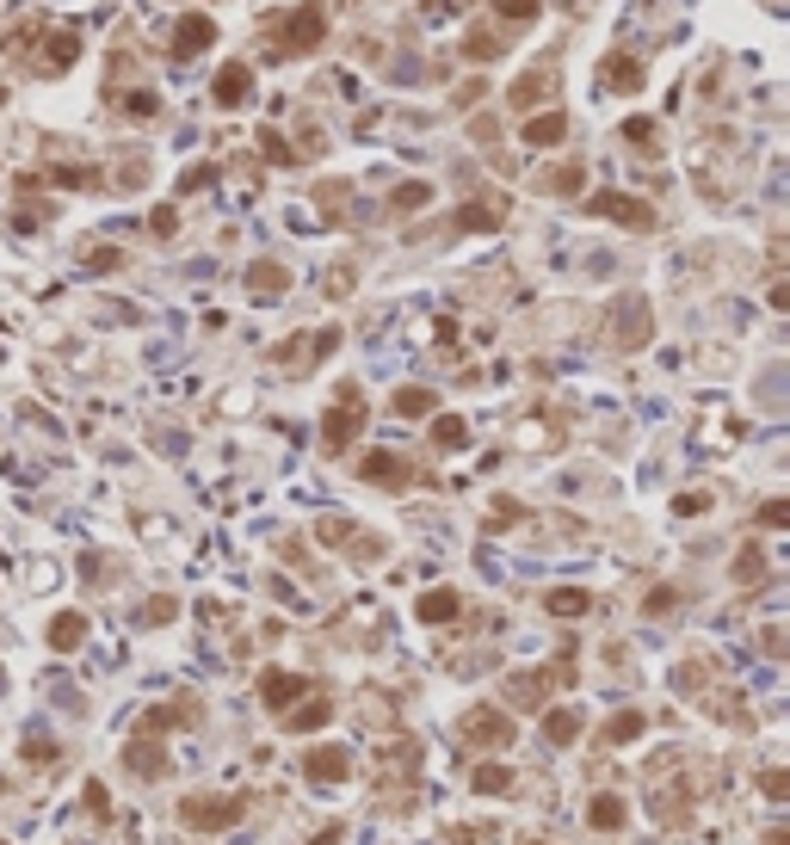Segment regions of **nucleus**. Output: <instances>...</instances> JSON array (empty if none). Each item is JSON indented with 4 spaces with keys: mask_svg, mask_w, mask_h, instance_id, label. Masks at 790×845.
I'll return each mask as SVG.
<instances>
[{
    "mask_svg": "<svg viewBox=\"0 0 790 845\" xmlns=\"http://www.w3.org/2000/svg\"><path fill=\"white\" fill-rule=\"evenodd\" d=\"M87 266H93V272H112V266H118V247H93Z\"/></svg>",
    "mask_w": 790,
    "mask_h": 845,
    "instance_id": "39",
    "label": "nucleus"
},
{
    "mask_svg": "<svg viewBox=\"0 0 790 845\" xmlns=\"http://www.w3.org/2000/svg\"><path fill=\"white\" fill-rule=\"evenodd\" d=\"M167 617H173V605H167V599H155L149 611H142V623H167Z\"/></svg>",
    "mask_w": 790,
    "mask_h": 845,
    "instance_id": "41",
    "label": "nucleus"
},
{
    "mask_svg": "<svg viewBox=\"0 0 790 845\" xmlns=\"http://www.w3.org/2000/svg\"><path fill=\"white\" fill-rule=\"evenodd\" d=\"M247 93H254V68H247V62H229L223 75H217V105H241Z\"/></svg>",
    "mask_w": 790,
    "mask_h": 845,
    "instance_id": "11",
    "label": "nucleus"
},
{
    "mask_svg": "<svg viewBox=\"0 0 790 845\" xmlns=\"http://www.w3.org/2000/svg\"><path fill=\"white\" fill-rule=\"evenodd\" d=\"M315 845H340V827H328V833H321V839H315Z\"/></svg>",
    "mask_w": 790,
    "mask_h": 845,
    "instance_id": "42",
    "label": "nucleus"
},
{
    "mask_svg": "<svg viewBox=\"0 0 790 845\" xmlns=\"http://www.w3.org/2000/svg\"><path fill=\"white\" fill-rule=\"evenodd\" d=\"M642 728H649V716H642V710H618L612 722H605V741H636Z\"/></svg>",
    "mask_w": 790,
    "mask_h": 845,
    "instance_id": "24",
    "label": "nucleus"
},
{
    "mask_svg": "<svg viewBox=\"0 0 790 845\" xmlns=\"http://www.w3.org/2000/svg\"><path fill=\"white\" fill-rule=\"evenodd\" d=\"M612 321H618V346H624V352L655 334V315H649V303H642V297H624V303L612 309Z\"/></svg>",
    "mask_w": 790,
    "mask_h": 845,
    "instance_id": "6",
    "label": "nucleus"
},
{
    "mask_svg": "<svg viewBox=\"0 0 790 845\" xmlns=\"http://www.w3.org/2000/svg\"><path fill=\"white\" fill-rule=\"evenodd\" d=\"M624 821H630V808H624L618 796H593V802H587V827H599V833H618Z\"/></svg>",
    "mask_w": 790,
    "mask_h": 845,
    "instance_id": "13",
    "label": "nucleus"
},
{
    "mask_svg": "<svg viewBox=\"0 0 790 845\" xmlns=\"http://www.w3.org/2000/svg\"><path fill=\"white\" fill-rule=\"evenodd\" d=\"M179 815H186V827H198V833H223V827L241 821V796H192Z\"/></svg>",
    "mask_w": 790,
    "mask_h": 845,
    "instance_id": "3",
    "label": "nucleus"
},
{
    "mask_svg": "<svg viewBox=\"0 0 790 845\" xmlns=\"http://www.w3.org/2000/svg\"><path fill=\"white\" fill-rule=\"evenodd\" d=\"M433 445H439V451H463V445H470V426H463L457 414H439V420H433Z\"/></svg>",
    "mask_w": 790,
    "mask_h": 845,
    "instance_id": "21",
    "label": "nucleus"
},
{
    "mask_svg": "<svg viewBox=\"0 0 790 845\" xmlns=\"http://www.w3.org/2000/svg\"><path fill=\"white\" fill-rule=\"evenodd\" d=\"M389 408L402 414V420H420V414H433V408H439V395H433V389H395Z\"/></svg>",
    "mask_w": 790,
    "mask_h": 845,
    "instance_id": "20",
    "label": "nucleus"
},
{
    "mask_svg": "<svg viewBox=\"0 0 790 845\" xmlns=\"http://www.w3.org/2000/svg\"><path fill=\"white\" fill-rule=\"evenodd\" d=\"M766 574V556H760V549H741V556H735V580H760Z\"/></svg>",
    "mask_w": 790,
    "mask_h": 845,
    "instance_id": "33",
    "label": "nucleus"
},
{
    "mask_svg": "<svg viewBox=\"0 0 790 845\" xmlns=\"http://www.w3.org/2000/svg\"><path fill=\"white\" fill-rule=\"evenodd\" d=\"M544 734H550L556 747H568L574 734H581V710H550V716H544Z\"/></svg>",
    "mask_w": 790,
    "mask_h": 845,
    "instance_id": "23",
    "label": "nucleus"
},
{
    "mask_svg": "<svg viewBox=\"0 0 790 845\" xmlns=\"http://www.w3.org/2000/svg\"><path fill=\"white\" fill-rule=\"evenodd\" d=\"M75 56H81V44H75V38H68V31H62V38H56V44L44 50V68H68Z\"/></svg>",
    "mask_w": 790,
    "mask_h": 845,
    "instance_id": "30",
    "label": "nucleus"
},
{
    "mask_svg": "<svg viewBox=\"0 0 790 845\" xmlns=\"http://www.w3.org/2000/svg\"><path fill=\"white\" fill-rule=\"evenodd\" d=\"M470 784H476V796H500V790L513 784V771H507V765H476Z\"/></svg>",
    "mask_w": 790,
    "mask_h": 845,
    "instance_id": "27",
    "label": "nucleus"
},
{
    "mask_svg": "<svg viewBox=\"0 0 790 845\" xmlns=\"http://www.w3.org/2000/svg\"><path fill=\"white\" fill-rule=\"evenodd\" d=\"M358 469H365V482H377V488H408V482H414V469L395 457V451H371Z\"/></svg>",
    "mask_w": 790,
    "mask_h": 845,
    "instance_id": "8",
    "label": "nucleus"
},
{
    "mask_svg": "<svg viewBox=\"0 0 790 845\" xmlns=\"http://www.w3.org/2000/svg\"><path fill=\"white\" fill-rule=\"evenodd\" d=\"M358 426H365V395H358L352 383L340 389V401L328 408V420H321V445L328 451H346L352 438H358Z\"/></svg>",
    "mask_w": 790,
    "mask_h": 845,
    "instance_id": "2",
    "label": "nucleus"
},
{
    "mask_svg": "<svg viewBox=\"0 0 790 845\" xmlns=\"http://www.w3.org/2000/svg\"><path fill=\"white\" fill-rule=\"evenodd\" d=\"M260 697H266L272 710H284V697H297V679H291V673H266V679H260Z\"/></svg>",
    "mask_w": 790,
    "mask_h": 845,
    "instance_id": "28",
    "label": "nucleus"
},
{
    "mask_svg": "<svg viewBox=\"0 0 790 845\" xmlns=\"http://www.w3.org/2000/svg\"><path fill=\"white\" fill-rule=\"evenodd\" d=\"M321 38H328V13L309 0V7L278 19V38L272 44H278V56H309V50H321Z\"/></svg>",
    "mask_w": 790,
    "mask_h": 845,
    "instance_id": "1",
    "label": "nucleus"
},
{
    "mask_svg": "<svg viewBox=\"0 0 790 845\" xmlns=\"http://www.w3.org/2000/svg\"><path fill=\"white\" fill-rule=\"evenodd\" d=\"M303 771L315 784H340L346 771H352V753L346 747H315V753H303Z\"/></svg>",
    "mask_w": 790,
    "mask_h": 845,
    "instance_id": "9",
    "label": "nucleus"
},
{
    "mask_svg": "<svg viewBox=\"0 0 790 845\" xmlns=\"http://www.w3.org/2000/svg\"><path fill=\"white\" fill-rule=\"evenodd\" d=\"M457 605H463V599L451 593V586H433V593H420V617H426V623H451Z\"/></svg>",
    "mask_w": 790,
    "mask_h": 845,
    "instance_id": "18",
    "label": "nucleus"
},
{
    "mask_svg": "<svg viewBox=\"0 0 790 845\" xmlns=\"http://www.w3.org/2000/svg\"><path fill=\"white\" fill-rule=\"evenodd\" d=\"M210 44H217V19H210V13H186V19H179L173 56H198V50H210Z\"/></svg>",
    "mask_w": 790,
    "mask_h": 845,
    "instance_id": "7",
    "label": "nucleus"
},
{
    "mask_svg": "<svg viewBox=\"0 0 790 845\" xmlns=\"http://www.w3.org/2000/svg\"><path fill=\"white\" fill-rule=\"evenodd\" d=\"M537 7H544V0H494V13H500V19H531Z\"/></svg>",
    "mask_w": 790,
    "mask_h": 845,
    "instance_id": "34",
    "label": "nucleus"
},
{
    "mask_svg": "<svg viewBox=\"0 0 790 845\" xmlns=\"http://www.w3.org/2000/svg\"><path fill=\"white\" fill-rule=\"evenodd\" d=\"M81 636H87V617H81V611H62V617L50 623V648H62V654L81 648Z\"/></svg>",
    "mask_w": 790,
    "mask_h": 845,
    "instance_id": "19",
    "label": "nucleus"
},
{
    "mask_svg": "<svg viewBox=\"0 0 790 845\" xmlns=\"http://www.w3.org/2000/svg\"><path fill=\"white\" fill-rule=\"evenodd\" d=\"M247 284H254V290H284V284H291V272L272 266V260H260L254 272H247Z\"/></svg>",
    "mask_w": 790,
    "mask_h": 845,
    "instance_id": "29",
    "label": "nucleus"
},
{
    "mask_svg": "<svg viewBox=\"0 0 790 845\" xmlns=\"http://www.w3.org/2000/svg\"><path fill=\"white\" fill-rule=\"evenodd\" d=\"M544 691H550V679H544V673H519V679L507 685V697H513L519 710H537V697H544Z\"/></svg>",
    "mask_w": 790,
    "mask_h": 845,
    "instance_id": "22",
    "label": "nucleus"
},
{
    "mask_svg": "<svg viewBox=\"0 0 790 845\" xmlns=\"http://www.w3.org/2000/svg\"><path fill=\"white\" fill-rule=\"evenodd\" d=\"M124 765L136 771V778H161V771H167V759H161V747H155V741H130Z\"/></svg>",
    "mask_w": 790,
    "mask_h": 845,
    "instance_id": "16",
    "label": "nucleus"
},
{
    "mask_svg": "<svg viewBox=\"0 0 790 845\" xmlns=\"http://www.w3.org/2000/svg\"><path fill=\"white\" fill-rule=\"evenodd\" d=\"M593 605V593H581V586H556V593H544V611L550 617H581Z\"/></svg>",
    "mask_w": 790,
    "mask_h": 845,
    "instance_id": "17",
    "label": "nucleus"
},
{
    "mask_svg": "<svg viewBox=\"0 0 790 845\" xmlns=\"http://www.w3.org/2000/svg\"><path fill=\"white\" fill-rule=\"evenodd\" d=\"M124 105H130V118H155V112H161V99H155V93H130Z\"/></svg>",
    "mask_w": 790,
    "mask_h": 845,
    "instance_id": "35",
    "label": "nucleus"
},
{
    "mask_svg": "<svg viewBox=\"0 0 790 845\" xmlns=\"http://www.w3.org/2000/svg\"><path fill=\"white\" fill-rule=\"evenodd\" d=\"M260 142H266V155H272V161H291V149H284V136H278V130H266Z\"/></svg>",
    "mask_w": 790,
    "mask_h": 845,
    "instance_id": "40",
    "label": "nucleus"
},
{
    "mask_svg": "<svg viewBox=\"0 0 790 845\" xmlns=\"http://www.w3.org/2000/svg\"><path fill=\"white\" fill-rule=\"evenodd\" d=\"M550 81H556L550 68H525V75L513 81V105H519V112H531V105H537V99L550 93Z\"/></svg>",
    "mask_w": 790,
    "mask_h": 845,
    "instance_id": "14",
    "label": "nucleus"
},
{
    "mask_svg": "<svg viewBox=\"0 0 790 845\" xmlns=\"http://www.w3.org/2000/svg\"><path fill=\"white\" fill-rule=\"evenodd\" d=\"M784 519H790V506H784V500H766V506H760V525H772V531H778Z\"/></svg>",
    "mask_w": 790,
    "mask_h": 845,
    "instance_id": "37",
    "label": "nucleus"
},
{
    "mask_svg": "<svg viewBox=\"0 0 790 845\" xmlns=\"http://www.w3.org/2000/svg\"><path fill=\"white\" fill-rule=\"evenodd\" d=\"M346 537H352L346 519H321V543H346Z\"/></svg>",
    "mask_w": 790,
    "mask_h": 845,
    "instance_id": "38",
    "label": "nucleus"
},
{
    "mask_svg": "<svg viewBox=\"0 0 790 845\" xmlns=\"http://www.w3.org/2000/svg\"><path fill=\"white\" fill-rule=\"evenodd\" d=\"M624 136L636 142V149H649V155L661 149V136H655V124H649V118H630V124H624Z\"/></svg>",
    "mask_w": 790,
    "mask_h": 845,
    "instance_id": "31",
    "label": "nucleus"
},
{
    "mask_svg": "<svg viewBox=\"0 0 790 845\" xmlns=\"http://www.w3.org/2000/svg\"><path fill=\"white\" fill-rule=\"evenodd\" d=\"M562 136H568V118H562V112H537V118H525V142H531V149H556Z\"/></svg>",
    "mask_w": 790,
    "mask_h": 845,
    "instance_id": "10",
    "label": "nucleus"
},
{
    "mask_svg": "<svg viewBox=\"0 0 790 845\" xmlns=\"http://www.w3.org/2000/svg\"><path fill=\"white\" fill-rule=\"evenodd\" d=\"M599 75H605V87H618V93H636L642 87V62L636 56H605V68H599Z\"/></svg>",
    "mask_w": 790,
    "mask_h": 845,
    "instance_id": "12",
    "label": "nucleus"
},
{
    "mask_svg": "<svg viewBox=\"0 0 790 845\" xmlns=\"http://www.w3.org/2000/svg\"><path fill=\"white\" fill-rule=\"evenodd\" d=\"M587 210L593 216H612V223H630V229H655V204H642L630 192H593Z\"/></svg>",
    "mask_w": 790,
    "mask_h": 845,
    "instance_id": "4",
    "label": "nucleus"
},
{
    "mask_svg": "<svg viewBox=\"0 0 790 845\" xmlns=\"http://www.w3.org/2000/svg\"><path fill=\"white\" fill-rule=\"evenodd\" d=\"M463 741H476V747H507V741H513V716H507V710H470V716H463Z\"/></svg>",
    "mask_w": 790,
    "mask_h": 845,
    "instance_id": "5",
    "label": "nucleus"
},
{
    "mask_svg": "<svg viewBox=\"0 0 790 845\" xmlns=\"http://www.w3.org/2000/svg\"><path fill=\"white\" fill-rule=\"evenodd\" d=\"M507 50V38H500V31H470V38H463V56L470 62H488V56H500Z\"/></svg>",
    "mask_w": 790,
    "mask_h": 845,
    "instance_id": "25",
    "label": "nucleus"
},
{
    "mask_svg": "<svg viewBox=\"0 0 790 845\" xmlns=\"http://www.w3.org/2000/svg\"><path fill=\"white\" fill-rule=\"evenodd\" d=\"M217 179V167H186V179H179V192H198V186H210Z\"/></svg>",
    "mask_w": 790,
    "mask_h": 845,
    "instance_id": "36",
    "label": "nucleus"
},
{
    "mask_svg": "<svg viewBox=\"0 0 790 845\" xmlns=\"http://www.w3.org/2000/svg\"><path fill=\"white\" fill-rule=\"evenodd\" d=\"M500 216H507V204H500V198H476V204L457 210V229H494Z\"/></svg>",
    "mask_w": 790,
    "mask_h": 845,
    "instance_id": "15",
    "label": "nucleus"
},
{
    "mask_svg": "<svg viewBox=\"0 0 790 845\" xmlns=\"http://www.w3.org/2000/svg\"><path fill=\"white\" fill-rule=\"evenodd\" d=\"M420 204H433V186H426V179H408V186L389 192V210H420Z\"/></svg>",
    "mask_w": 790,
    "mask_h": 845,
    "instance_id": "26",
    "label": "nucleus"
},
{
    "mask_svg": "<svg viewBox=\"0 0 790 845\" xmlns=\"http://www.w3.org/2000/svg\"><path fill=\"white\" fill-rule=\"evenodd\" d=\"M328 716H334V704H321V697H315V704H303V710L291 716V728H321Z\"/></svg>",
    "mask_w": 790,
    "mask_h": 845,
    "instance_id": "32",
    "label": "nucleus"
}]
</instances>
